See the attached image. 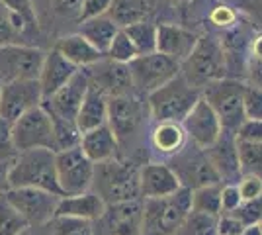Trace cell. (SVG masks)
Returning <instances> with one entry per match:
<instances>
[{"instance_id": "cell-38", "label": "cell", "mask_w": 262, "mask_h": 235, "mask_svg": "<svg viewBox=\"0 0 262 235\" xmlns=\"http://www.w3.org/2000/svg\"><path fill=\"white\" fill-rule=\"evenodd\" d=\"M0 4L10 14L20 16L30 30H37V12L33 6V0H0Z\"/></svg>"}, {"instance_id": "cell-29", "label": "cell", "mask_w": 262, "mask_h": 235, "mask_svg": "<svg viewBox=\"0 0 262 235\" xmlns=\"http://www.w3.org/2000/svg\"><path fill=\"white\" fill-rule=\"evenodd\" d=\"M186 134L178 122H159L153 132V145L161 153H176L184 145Z\"/></svg>"}, {"instance_id": "cell-13", "label": "cell", "mask_w": 262, "mask_h": 235, "mask_svg": "<svg viewBox=\"0 0 262 235\" xmlns=\"http://www.w3.org/2000/svg\"><path fill=\"white\" fill-rule=\"evenodd\" d=\"M143 202L139 198L106 204L104 213L96 220V235H141Z\"/></svg>"}, {"instance_id": "cell-39", "label": "cell", "mask_w": 262, "mask_h": 235, "mask_svg": "<svg viewBox=\"0 0 262 235\" xmlns=\"http://www.w3.org/2000/svg\"><path fill=\"white\" fill-rule=\"evenodd\" d=\"M22 35V28L14 22V16L0 4V45L20 44Z\"/></svg>"}, {"instance_id": "cell-44", "label": "cell", "mask_w": 262, "mask_h": 235, "mask_svg": "<svg viewBox=\"0 0 262 235\" xmlns=\"http://www.w3.org/2000/svg\"><path fill=\"white\" fill-rule=\"evenodd\" d=\"M235 137L239 141H262V120H245L239 125V130L235 132Z\"/></svg>"}, {"instance_id": "cell-14", "label": "cell", "mask_w": 262, "mask_h": 235, "mask_svg": "<svg viewBox=\"0 0 262 235\" xmlns=\"http://www.w3.org/2000/svg\"><path fill=\"white\" fill-rule=\"evenodd\" d=\"M43 102L41 87L37 78L28 80H12L2 82L0 89V116L6 118L8 122H16L22 114L39 106Z\"/></svg>"}, {"instance_id": "cell-2", "label": "cell", "mask_w": 262, "mask_h": 235, "mask_svg": "<svg viewBox=\"0 0 262 235\" xmlns=\"http://www.w3.org/2000/svg\"><path fill=\"white\" fill-rule=\"evenodd\" d=\"M92 186H96V194L106 204L141 198L139 168H135L131 163H121L116 157L102 163H94Z\"/></svg>"}, {"instance_id": "cell-23", "label": "cell", "mask_w": 262, "mask_h": 235, "mask_svg": "<svg viewBox=\"0 0 262 235\" xmlns=\"http://www.w3.org/2000/svg\"><path fill=\"white\" fill-rule=\"evenodd\" d=\"M106 210V202L96 192H80V194H67L61 196L55 208V216H71L82 218L88 222H96Z\"/></svg>"}, {"instance_id": "cell-40", "label": "cell", "mask_w": 262, "mask_h": 235, "mask_svg": "<svg viewBox=\"0 0 262 235\" xmlns=\"http://www.w3.org/2000/svg\"><path fill=\"white\" fill-rule=\"evenodd\" d=\"M243 110H245V120H262V89L245 84Z\"/></svg>"}, {"instance_id": "cell-1", "label": "cell", "mask_w": 262, "mask_h": 235, "mask_svg": "<svg viewBox=\"0 0 262 235\" xmlns=\"http://www.w3.org/2000/svg\"><path fill=\"white\" fill-rule=\"evenodd\" d=\"M8 184L10 188H41V190L53 192L57 196H63V190L57 180L55 170V151L51 149H28L20 151L14 157L8 173Z\"/></svg>"}, {"instance_id": "cell-8", "label": "cell", "mask_w": 262, "mask_h": 235, "mask_svg": "<svg viewBox=\"0 0 262 235\" xmlns=\"http://www.w3.org/2000/svg\"><path fill=\"white\" fill-rule=\"evenodd\" d=\"M12 137L18 153L28 149H37V147L55 151L53 120L41 104L22 114L12 123Z\"/></svg>"}, {"instance_id": "cell-15", "label": "cell", "mask_w": 262, "mask_h": 235, "mask_svg": "<svg viewBox=\"0 0 262 235\" xmlns=\"http://www.w3.org/2000/svg\"><path fill=\"white\" fill-rule=\"evenodd\" d=\"M88 87H90L88 75L82 69H78L69 82H65L55 94H51L49 98H45L41 102V106L55 118H63V120L75 122L78 108H80V104L86 96Z\"/></svg>"}, {"instance_id": "cell-4", "label": "cell", "mask_w": 262, "mask_h": 235, "mask_svg": "<svg viewBox=\"0 0 262 235\" xmlns=\"http://www.w3.org/2000/svg\"><path fill=\"white\" fill-rule=\"evenodd\" d=\"M190 212V190L178 188L170 196L145 198L141 235H176Z\"/></svg>"}, {"instance_id": "cell-11", "label": "cell", "mask_w": 262, "mask_h": 235, "mask_svg": "<svg viewBox=\"0 0 262 235\" xmlns=\"http://www.w3.org/2000/svg\"><path fill=\"white\" fill-rule=\"evenodd\" d=\"M4 196L32 227H41L49 224L55 218V208L61 198L53 192L32 188V186L8 188L4 192Z\"/></svg>"}, {"instance_id": "cell-12", "label": "cell", "mask_w": 262, "mask_h": 235, "mask_svg": "<svg viewBox=\"0 0 262 235\" xmlns=\"http://www.w3.org/2000/svg\"><path fill=\"white\" fill-rule=\"evenodd\" d=\"M45 51L24 44L0 45V80H28L37 78L43 65Z\"/></svg>"}, {"instance_id": "cell-18", "label": "cell", "mask_w": 262, "mask_h": 235, "mask_svg": "<svg viewBox=\"0 0 262 235\" xmlns=\"http://www.w3.org/2000/svg\"><path fill=\"white\" fill-rule=\"evenodd\" d=\"M118 141L135 134L141 123V104L131 94H116L108 96V122Z\"/></svg>"}, {"instance_id": "cell-43", "label": "cell", "mask_w": 262, "mask_h": 235, "mask_svg": "<svg viewBox=\"0 0 262 235\" xmlns=\"http://www.w3.org/2000/svg\"><path fill=\"white\" fill-rule=\"evenodd\" d=\"M237 190H239L243 204L256 200L258 196H262V177H258V175H245L239 184H237Z\"/></svg>"}, {"instance_id": "cell-16", "label": "cell", "mask_w": 262, "mask_h": 235, "mask_svg": "<svg viewBox=\"0 0 262 235\" xmlns=\"http://www.w3.org/2000/svg\"><path fill=\"white\" fill-rule=\"evenodd\" d=\"M180 125H182L184 134L192 139V143L202 149H208L211 143H215V139L223 132L217 114L213 112V108L206 102L204 96L198 98V102L184 116Z\"/></svg>"}, {"instance_id": "cell-28", "label": "cell", "mask_w": 262, "mask_h": 235, "mask_svg": "<svg viewBox=\"0 0 262 235\" xmlns=\"http://www.w3.org/2000/svg\"><path fill=\"white\" fill-rule=\"evenodd\" d=\"M221 188H223V184L215 182V184H208V186H200L196 190H190V210L217 218L221 213Z\"/></svg>"}, {"instance_id": "cell-9", "label": "cell", "mask_w": 262, "mask_h": 235, "mask_svg": "<svg viewBox=\"0 0 262 235\" xmlns=\"http://www.w3.org/2000/svg\"><path fill=\"white\" fill-rule=\"evenodd\" d=\"M127 67L131 73L133 89L143 94L153 92L159 87H163L164 82H168L170 78L180 75V65L159 51L137 55L127 63Z\"/></svg>"}, {"instance_id": "cell-26", "label": "cell", "mask_w": 262, "mask_h": 235, "mask_svg": "<svg viewBox=\"0 0 262 235\" xmlns=\"http://www.w3.org/2000/svg\"><path fill=\"white\" fill-rule=\"evenodd\" d=\"M55 49L65 57L67 61H71L77 69H86L106 57L104 53H100L88 39H84L78 32L61 37L57 41V45H55Z\"/></svg>"}, {"instance_id": "cell-25", "label": "cell", "mask_w": 262, "mask_h": 235, "mask_svg": "<svg viewBox=\"0 0 262 235\" xmlns=\"http://www.w3.org/2000/svg\"><path fill=\"white\" fill-rule=\"evenodd\" d=\"M75 122H77L80 134L108 122V96L100 89H96L94 84L88 87L86 96H84V100L78 108Z\"/></svg>"}, {"instance_id": "cell-42", "label": "cell", "mask_w": 262, "mask_h": 235, "mask_svg": "<svg viewBox=\"0 0 262 235\" xmlns=\"http://www.w3.org/2000/svg\"><path fill=\"white\" fill-rule=\"evenodd\" d=\"M82 0H43V6L49 8L53 16L59 18H75L78 20Z\"/></svg>"}, {"instance_id": "cell-46", "label": "cell", "mask_w": 262, "mask_h": 235, "mask_svg": "<svg viewBox=\"0 0 262 235\" xmlns=\"http://www.w3.org/2000/svg\"><path fill=\"white\" fill-rule=\"evenodd\" d=\"M112 4V0H82L80 4V14H78V22L86 20V18H94L100 14H106Z\"/></svg>"}, {"instance_id": "cell-53", "label": "cell", "mask_w": 262, "mask_h": 235, "mask_svg": "<svg viewBox=\"0 0 262 235\" xmlns=\"http://www.w3.org/2000/svg\"><path fill=\"white\" fill-rule=\"evenodd\" d=\"M258 224H260V229H262V220H260V222H258Z\"/></svg>"}, {"instance_id": "cell-22", "label": "cell", "mask_w": 262, "mask_h": 235, "mask_svg": "<svg viewBox=\"0 0 262 235\" xmlns=\"http://www.w3.org/2000/svg\"><path fill=\"white\" fill-rule=\"evenodd\" d=\"M211 165L217 170L221 180H231L241 175L239 157H237V137L229 132H221L215 143L206 149Z\"/></svg>"}, {"instance_id": "cell-54", "label": "cell", "mask_w": 262, "mask_h": 235, "mask_svg": "<svg viewBox=\"0 0 262 235\" xmlns=\"http://www.w3.org/2000/svg\"><path fill=\"white\" fill-rule=\"evenodd\" d=\"M0 89H2V80H0Z\"/></svg>"}, {"instance_id": "cell-17", "label": "cell", "mask_w": 262, "mask_h": 235, "mask_svg": "<svg viewBox=\"0 0 262 235\" xmlns=\"http://www.w3.org/2000/svg\"><path fill=\"white\" fill-rule=\"evenodd\" d=\"M90 71H84L88 75L90 84L100 89L106 96H116V94H131L133 92V82H131L129 67L125 63L112 61L108 57L100 59L98 63L90 65Z\"/></svg>"}, {"instance_id": "cell-30", "label": "cell", "mask_w": 262, "mask_h": 235, "mask_svg": "<svg viewBox=\"0 0 262 235\" xmlns=\"http://www.w3.org/2000/svg\"><path fill=\"white\" fill-rule=\"evenodd\" d=\"M121 30L127 34L139 55L157 51V26L155 24L147 22V20H139V22L129 24Z\"/></svg>"}, {"instance_id": "cell-36", "label": "cell", "mask_w": 262, "mask_h": 235, "mask_svg": "<svg viewBox=\"0 0 262 235\" xmlns=\"http://www.w3.org/2000/svg\"><path fill=\"white\" fill-rule=\"evenodd\" d=\"M215 224H217L215 216L190 210L184 222L178 227L176 235H211V231L215 229Z\"/></svg>"}, {"instance_id": "cell-7", "label": "cell", "mask_w": 262, "mask_h": 235, "mask_svg": "<svg viewBox=\"0 0 262 235\" xmlns=\"http://www.w3.org/2000/svg\"><path fill=\"white\" fill-rule=\"evenodd\" d=\"M168 167L174 170L180 186H184L188 190H196L200 186L221 182L206 149L194 145V143L190 147H180L174 153V157L170 159Z\"/></svg>"}, {"instance_id": "cell-21", "label": "cell", "mask_w": 262, "mask_h": 235, "mask_svg": "<svg viewBox=\"0 0 262 235\" xmlns=\"http://www.w3.org/2000/svg\"><path fill=\"white\" fill-rule=\"evenodd\" d=\"M77 71L78 69L71 61H67L55 47L51 51H45L43 65H41L39 77H37L39 87H41V94H43V100L49 98L51 94H55L65 82H69Z\"/></svg>"}, {"instance_id": "cell-47", "label": "cell", "mask_w": 262, "mask_h": 235, "mask_svg": "<svg viewBox=\"0 0 262 235\" xmlns=\"http://www.w3.org/2000/svg\"><path fill=\"white\" fill-rule=\"evenodd\" d=\"M241 204L243 202L235 184H227L221 188V213H233Z\"/></svg>"}, {"instance_id": "cell-3", "label": "cell", "mask_w": 262, "mask_h": 235, "mask_svg": "<svg viewBox=\"0 0 262 235\" xmlns=\"http://www.w3.org/2000/svg\"><path fill=\"white\" fill-rule=\"evenodd\" d=\"M202 96V89L190 84L184 75H176L163 87L147 94L151 116L157 122H182Z\"/></svg>"}, {"instance_id": "cell-35", "label": "cell", "mask_w": 262, "mask_h": 235, "mask_svg": "<svg viewBox=\"0 0 262 235\" xmlns=\"http://www.w3.org/2000/svg\"><path fill=\"white\" fill-rule=\"evenodd\" d=\"M49 225H51V235H96L92 222L82 218L55 216Z\"/></svg>"}, {"instance_id": "cell-45", "label": "cell", "mask_w": 262, "mask_h": 235, "mask_svg": "<svg viewBox=\"0 0 262 235\" xmlns=\"http://www.w3.org/2000/svg\"><path fill=\"white\" fill-rule=\"evenodd\" d=\"M245 225L247 224L239 220L235 213H223V218L217 220V224H215V229L219 235H241Z\"/></svg>"}, {"instance_id": "cell-10", "label": "cell", "mask_w": 262, "mask_h": 235, "mask_svg": "<svg viewBox=\"0 0 262 235\" xmlns=\"http://www.w3.org/2000/svg\"><path fill=\"white\" fill-rule=\"evenodd\" d=\"M55 170H57V180L63 190V196L80 194L92 186L94 163L82 153L80 145L57 151L55 153Z\"/></svg>"}, {"instance_id": "cell-48", "label": "cell", "mask_w": 262, "mask_h": 235, "mask_svg": "<svg viewBox=\"0 0 262 235\" xmlns=\"http://www.w3.org/2000/svg\"><path fill=\"white\" fill-rule=\"evenodd\" d=\"M249 77H251L252 87L262 89V59L260 57H252L251 65H249Z\"/></svg>"}, {"instance_id": "cell-52", "label": "cell", "mask_w": 262, "mask_h": 235, "mask_svg": "<svg viewBox=\"0 0 262 235\" xmlns=\"http://www.w3.org/2000/svg\"><path fill=\"white\" fill-rule=\"evenodd\" d=\"M252 57H260L262 59V35L256 37L254 44H252Z\"/></svg>"}, {"instance_id": "cell-41", "label": "cell", "mask_w": 262, "mask_h": 235, "mask_svg": "<svg viewBox=\"0 0 262 235\" xmlns=\"http://www.w3.org/2000/svg\"><path fill=\"white\" fill-rule=\"evenodd\" d=\"M18 149L14 145L12 137V122L0 116V161H14Z\"/></svg>"}, {"instance_id": "cell-31", "label": "cell", "mask_w": 262, "mask_h": 235, "mask_svg": "<svg viewBox=\"0 0 262 235\" xmlns=\"http://www.w3.org/2000/svg\"><path fill=\"white\" fill-rule=\"evenodd\" d=\"M106 14L120 28H125V26L139 22V20H145V8L137 0H112Z\"/></svg>"}, {"instance_id": "cell-5", "label": "cell", "mask_w": 262, "mask_h": 235, "mask_svg": "<svg viewBox=\"0 0 262 235\" xmlns=\"http://www.w3.org/2000/svg\"><path fill=\"white\" fill-rule=\"evenodd\" d=\"M243 94H245V82L223 77L202 87V96L213 108V112L217 114L223 132L235 134L241 123L245 122Z\"/></svg>"}, {"instance_id": "cell-27", "label": "cell", "mask_w": 262, "mask_h": 235, "mask_svg": "<svg viewBox=\"0 0 262 235\" xmlns=\"http://www.w3.org/2000/svg\"><path fill=\"white\" fill-rule=\"evenodd\" d=\"M78 24H80L78 26V34L82 35L84 39H88L104 55L108 51L114 35L120 32V26L114 22L108 14H100V16H94V18H86V20H82V22Z\"/></svg>"}, {"instance_id": "cell-51", "label": "cell", "mask_w": 262, "mask_h": 235, "mask_svg": "<svg viewBox=\"0 0 262 235\" xmlns=\"http://www.w3.org/2000/svg\"><path fill=\"white\" fill-rule=\"evenodd\" d=\"M241 235H262L260 224H249V225H245V229H243V233H241Z\"/></svg>"}, {"instance_id": "cell-37", "label": "cell", "mask_w": 262, "mask_h": 235, "mask_svg": "<svg viewBox=\"0 0 262 235\" xmlns=\"http://www.w3.org/2000/svg\"><path fill=\"white\" fill-rule=\"evenodd\" d=\"M137 55H139V53H137L135 45L131 44V39L127 37V34L120 28V32L114 35V39H112V44H110L108 51H106V57L112 59V61H118V63H125V65H127V63L133 61Z\"/></svg>"}, {"instance_id": "cell-19", "label": "cell", "mask_w": 262, "mask_h": 235, "mask_svg": "<svg viewBox=\"0 0 262 235\" xmlns=\"http://www.w3.org/2000/svg\"><path fill=\"white\" fill-rule=\"evenodd\" d=\"M196 41L198 35L180 26H170V24L157 26V51L170 57L178 65H182L188 59L192 49L196 47Z\"/></svg>"}, {"instance_id": "cell-24", "label": "cell", "mask_w": 262, "mask_h": 235, "mask_svg": "<svg viewBox=\"0 0 262 235\" xmlns=\"http://www.w3.org/2000/svg\"><path fill=\"white\" fill-rule=\"evenodd\" d=\"M80 149L92 163H102L116 157L118 137L112 132L108 123H102L94 130H88L80 137Z\"/></svg>"}, {"instance_id": "cell-32", "label": "cell", "mask_w": 262, "mask_h": 235, "mask_svg": "<svg viewBox=\"0 0 262 235\" xmlns=\"http://www.w3.org/2000/svg\"><path fill=\"white\" fill-rule=\"evenodd\" d=\"M237 157L241 173L262 177V141H239L237 139Z\"/></svg>"}, {"instance_id": "cell-34", "label": "cell", "mask_w": 262, "mask_h": 235, "mask_svg": "<svg viewBox=\"0 0 262 235\" xmlns=\"http://www.w3.org/2000/svg\"><path fill=\"white\" fill-rule=\"evenodd\" d=\"M30 225L20 212L6 200L4 192L0 194V235H22Z\"/></svg>"}, {"instance_id": "cell-49", "label": "cell", "mask_w": 262, "mask_h": 235, "mask_svg": "<svg viewBox=\"0 0 262 235\" xmlns=\"http://www.w3.org/2000/svg\"><path fill=\"white\" fill-rule=\"evenodd\" d=\"M213 22L219 24V26H227L229 22H233V12L229 10V8H225V6H221V8H217V10L213 12Z\"/></svg>"}, {"instance_id": "cell-20", "label": "cell", "mask_w": 262, "mask_h": 235, "mask_svg": "<svg viewBox=\"0 0 262 235\" xmlns=\"http://www.w3.org/2000/svg\"><path fill=\"white\" fill-rule=\"evenodd\" d=\"M180 186L174 170L164 163H151L139 170V190L143 198H163L174 194Z\"/></svg>"}, {"instance_id": "cell-50", "label": "cell", "mask_w": 262, "mask_h": 235, "mask_svg": "<svg viewBox=\"0 0 262 235\" xmlns=\"http://www.w3.org/2000/svg\"><path fill=\"white\" fill-rule=\"evenodd\" d=\"M10 165H12V161H0V194L10 188V184H8Z\"/></svg>"}, {"instance_id": "cell-6", "label": "cell", "mask_w": 262, "mask_h": 235, "mask_svg": "<svg viewBox=\"0 0 262 235\" xmlns=\"http://www.w3.org/2000/svg\"><path fill=\"white\" fill-rule=\"evenodd\" d=\"M180 69H184V78L190 84L202 89L204 84L223 77V69H225L223 47L213 37H198L196 47L180 65Z\"/></svg>"}, {"instance_id": "cell-33", "label": "cell", "mask_w": 262, "mask_h": 235, "mask_svg": "<svg viewBox=\"0 0 262 235\" xmlns=\"http://www.w3.org/2000/svg\"><path fill=\"white\" fill-rule=\"evenodd\" d=\"M51 116V114H49ZM53 120V137H55V153L63 151V149H71V147L80 145V130L77 127V122L71 120H63V118H55Z\"/></svg>"}]
</instances>
